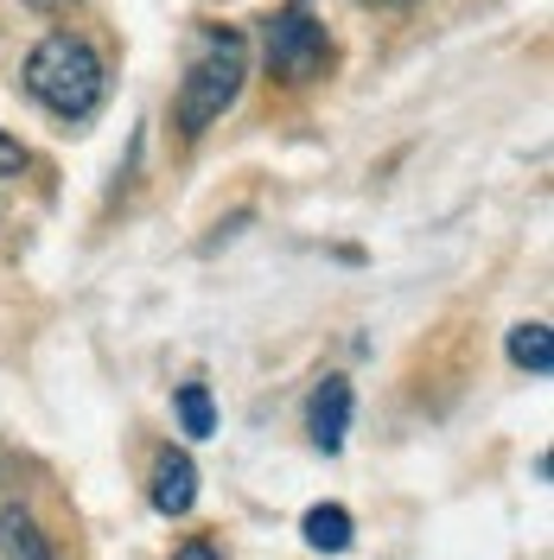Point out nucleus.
Wrapping results in <instances>:
<instances>
[{"label":"nucleus","instance_id":"f257e3e1","mask_svg":"<svg viewBox=\"0 0 554 560\" xmlns=\"http://www.w3.org/2000/svg\"><path fill=\"white\" fill-rule=\"evenodd\" d=\"M20 90L33 96L51 121H65V128H83V121H96L108 103V90H115V77H108V58L90 45L83 33H45L26 51V65H20Z\"/></svg>","mask_w":554,"mask_h":560},{"label":"nucleus","instance_id":"f03ea898","mask_svg":"<svg viewBox=\"0 0 554 560\" xmlns=\"http://www.w3.org/2000/svg\"><path fill=\"white\" fill-rule=\"evenodd\" d=\"M249 83V38L236 26H205L192 38V58H185V77L173 90V128L185 140H205Z\"/></svg>","mask_w":554,"mask_h":560},{"label":"nucleus","instance_id":"7ed1b4c3","mask_svg":"<svg viewBox=\"0 0 554 560\" xmlns=\"http://www.w3.org/2000/svg\"><path fill=\"white\" fill-rule=\"evenodd\" d=\"M262 58H268V77H280V83H319L332 70V38H325V20L312 13V0H287L268 13Z\"/></svg>","mask_w":554,"mask_h":560},{"label":"nucleus","instance_id":"20e7f679","mask_svg":"<svg viewBox=\"0 0 554 560\" xmlns=\"http://www.w3.org/2000/svg\"><path fill=\"white\" fill-rule=\"evenodd\" d=\"M350 415H357V395H350V383H345V376H325V383L312 388V401H307L312 446H319V453H345Z\"/></svg>","mask_w":554,"mask_h":560},{"label":"nucleus","instance_id":"39448f33","mask_svg":"<svg viewBox=\"0 0 554 560\" xmlns=\"http://www.w3.org/2000/svg\"><path fill=\"white\" fill-rule=\"evenodd\" d=\"M147 497H153L160 516H192V503H198V465H192V453L166 446V453L153 458V485H147Z\"/></svg>","mask_w":554,"mask_h":560},{"label":"nucleus","instance_id":"423d86ee","mask_svg":"<svg viewBox=\"0 0 554 560\" xmlns=\"http://www.w3.org/2000/svg\"><path fill=\"white\" fill-rule=\"evenodd\" d=\"M0 560H58L51 535L38 528V516L26 503H7L0 510Z\"/></svg>","mask_w":554,"mask_h":560},{"label":"nucleus","instance_id":"0eeeda50","mask_svg":"<svg viewBox=\"0 0 554 560\" xmlns=\"http://www.w3.org/2000/svg\"><path fill=\"white\" fill-rule=\"evenodd\" d=\"M504 350H510V363H517L522 376H535V383L554 370V338H549V325H542V318H522V325H510Z\"/></svg>","mask_w":554,"mask_h":560},{"label":"nucleus","instance_id":"6e6552de","mask_svg":"<svg viewBox=\"0 0 554 560\" xmlns=\"http://www.w3.org/2000/svg\"><path fill=\"white\" fill-rule=\"evenodd\" d=\"M300 535H307V548H319V555H345L350 535H357V523H350L345 503H312L307 523H300Z\"/></svg>","mask_w":554,"mask_h":560},{"label":"nucleus","instance_id":"1a4fd4ad","mask_svg":"<svg viewBox=\"0 0 554 560\" xmlns=\"http://www.w3.org/2000/svg\"><path fill=\"white\" fill-rule=\"evenodd\" d=\"M173 415H178V427H185V440H210V433H217V401H210L205 383H178Z\"/></svg>","mask_w":554,"mask_h":560},{"label":"nucleus","instance_id":"9d476101","mask_svg":"<svg viewBox=\"0 0 554 560\" xmlns=\"http://www.w3.org/2000/svg\"><path fill=\"white\" fill-rule=\"evenodd\" d=\"M26 166H33L26 140H13L7 128H0V185H7V178H26Z\"/></svg>","mask_w":554,"mask_h":560},{"label":"nucleus","instance_id":"9b49d317","mask_svg":"<svg viewBox=\"0 0 554 560\" xmlns=\"http://www.w3.org/2000/svg\"><path fill=\"white\" fill-rule=\"evenodd\" d=\"M173 560H223V555H217V548H210L205 535H192V541H185V548H178Z\"/></svg>","mask_w":554,"mask_h":560},{"label":"nucleus","instance_id":"f8f14e48","mask_svg":"<svg viewBox=\"0 0 554 560\" xmlns=\"http://www.w3.org/2000/svg\"><path fill=\"white\" fill-rule=\"evenodd\" d=\"M20 7H33V13H65V7H77V0H20Z\"/></svg>","mask_w":554,"mask_h":560},{"label":"nucleus","instance_id":"ddd939ff","mask_svg":"<svg viewBox=\"0 0 554 560\" xmlns=\"http://www.w3.org/2000/svg\"><path fill=\"white\" fill-rule=\"evenodd\" d=\"M357 7H382V13H402V7H420V0H357Z\"/></svg>","mask_w":554,"mask_h":560}]
</instances>
